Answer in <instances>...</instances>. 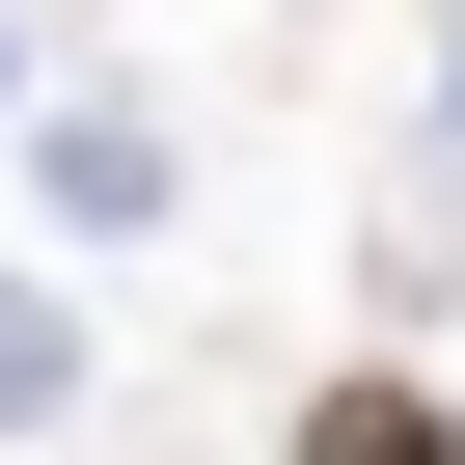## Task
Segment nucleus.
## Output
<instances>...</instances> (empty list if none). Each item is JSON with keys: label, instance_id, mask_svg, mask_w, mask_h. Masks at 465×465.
I'll return each mask as SVG.
<instances>
[{"label": "nucleus", "instance_id": "1", "mask_svg": "<svg viewBox=\"0 0 465 465\" xmlns=\"http://www.w3.org/2000/svg\"><path fill=\"white\" fill-rule=\"evenodd\" d=\"M274 465H465V411H438V383H383V356H356V383H302V438H274Z\"/></svg>", "mask_w": 465, "mask_h": 465}, {"label": "nucleus", "instance_id": "2", "mask_svg": "<svg viewBox=\"0 0 465 465\" xmlns=\"http://www.w3.org/2000/svg\"><path fill=\"white\" fill-rule=\"evenodd\" d=\"M0 411H55V329H28V302H0Z\"/></svg>", "mask_w": 465, "mask_h": 465}]
</instances>
